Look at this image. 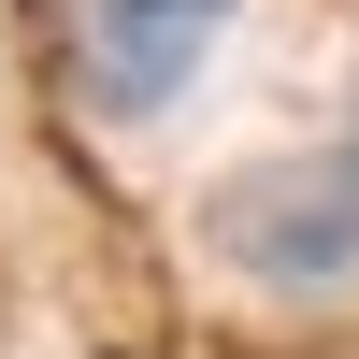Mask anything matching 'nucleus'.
<instances>
[{
    "label": "nucleus",
    "mask_w": 359,
    "mask_h": 359,
    "mask_svg": "<svg viewBox=\"0 0 359 359\" xmlns=\"http://www.w3.org/2000/svg\"><path fill=\"white\" fill-rule=\"evenodd\" d=\"M201 245L245 287H359V158H245L201 187Z\"/></svg>",
    "instance_id": "obj_1"
},
{
    "label": "nucleus",
    "mask_w": 359,
    "mask_h": 359,
    "mask_svg": "<svg viewBox=\"0 0 359 359\" xmlns=\"http://www.w3.org/2000/svg\"><path fill=\"white\" fill-rule=\"evenodd\" d=\"M216 29H230V0H72V72L101 115H158L216 57Z\"/></svg>",
    "instance_id": "obj_2"
}]
</instances>
